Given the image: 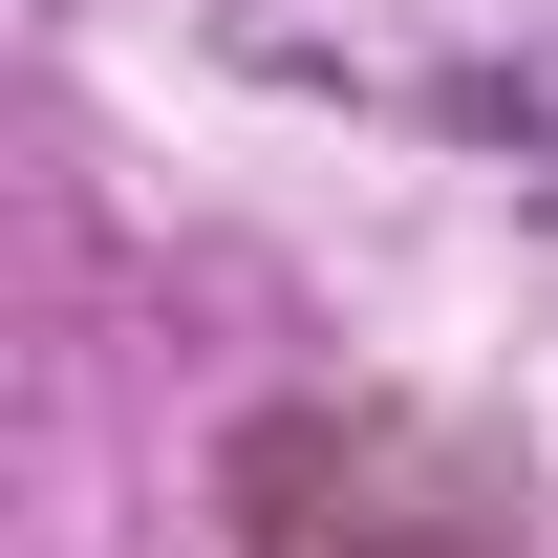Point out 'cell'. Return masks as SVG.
Here are the masks:
<instances>
[{"label":"cell","mask_w":558,"mask_h":558,"mask_svg":"<svg viewBox=\"0 0 558 558\" xmlns=\"http://www.w3.org/2000/svg\"><path fill=\"white\" fill-rule=\"evenodd\" d=\"M473 130H494V150H515V172L558 194V44H537V65H494V86H473Z\"/></svg>","instance_id":"6da1fadb"}]
</instances>
